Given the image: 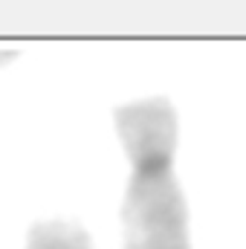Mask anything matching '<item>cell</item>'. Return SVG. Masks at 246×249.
<instances>
[{
    "label": "cell",
    "instance_id": "obj_2",
    "mask_svg": "<svg viewBox=\"0 0 246 249\" xmlns=\"http://www.w3.org/2000/svg\"><path fill=\"white\" fill-rule=\"evenodd\" d=\"M26 249H93V241L75 220H38L26 235Z\"/></svg>",
    "mask_w": 246,
    "mask_h": 249
},
{
    "label": "cell",
    "instance_id": "obj_1",
    "mask_svg": "<svg viewBox=\"0 0 246 249\" xmlns=\"http://www.w3.org/2000/svg\"><path fill=\"white\" fill-rule=\"evenodd\" d=\"M116 133L130 162L122 203V249H191L188 203L174 154L180 122L165 96L136 99L113 110Z\"/></svg>",
    "mask_w": 246,
    "mask_h": 249
}]
</instances>
